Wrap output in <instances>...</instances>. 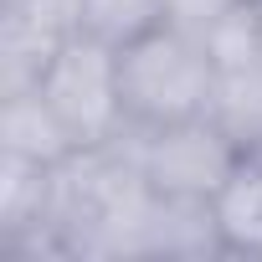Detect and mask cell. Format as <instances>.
Instances as JSON below:
<instances>
[{
  "mask_svg": "<svg viewBox=\"0 0 262 262\" xmlns=\"http://www.w3.org/2000/svg\"><path fill=\"white\" fill-rule=\"evenodd\" d=\"M118 82H123V113L134 128L185 123L206 118L216 108V62L206 41L175 21L144 31L139 41L118 47Z\"/></svg>",
  "mask_w": 262,
  "mask_h": 262,
  "instance_id": "obj_1",
  "label": "cell"
},
{
  "mask_svg": "<svg viewBox=\"0 0 262 262\" xmlns=\"http://www.w3.org/2000/svg\"><path fill=\"white\" fill-rule=\"evenodd\" d=\"M36 93L67 123V134H72L77 149L113 144L123 128H128L123 82H118V47H108V41H98L88 31H72L62 41V52L41 72Z\"/></svg>",
  "mask_w": 262,
  "mask_h": 262,
  "instance_id": "obj_2",
  "label": "cell"
},
{
  "mask_svg": "<svg viewBox=\"0 0 262 262\" xmlns=\"http://www.w3.org/2000/svg\"><path fill=\"white\" fill-rule=\"evenodd\" d=\"M123 144L139 160L155 195H180V201H211L226 185V175L236 170V160L247 155L211 113L185 118V123H160V128H134L128 123Z\"/></svg>",
  "mask_w": 262,
  "mask_h": 262,
  "instance_id": "obj_3",
  "label": "cell"
},
{
  "mask_svg": "<svg viewBox=\"0 0 262 262\" xmlns=\"http://www.w3.org/2000/svg\"><path fill=\"white\" fill-rule=\"evenodd\" d=\"M72 134L67 123L52 113V103L36 88L21 93H0V155H21L36 165H62L72 155Z\"/></svg>",
  "mask_w": 262,
  "mask_h": 262,
  "instance_id": "obj_4",
  "label": "cell"
},
{
  "mask_svg": "<svg viewBox=\"0 0 262 262\" xmlns=\"http://www.w3.org/2000/svg\"><path fill=\"white\" fill-rule=\"evenodd\" d=\"M226 257H262V149H247L211 195Z\"/></svg>",
  "mask_w": 262,
  "mask_h": 262,
  "instance_id": "obj_5",
  "label": "cell"
},
{
  "mask_svg": "<svg viewBox=\"0 0 262 262\" xmlns=\"http://www.w3.org/2000/svg\"><path fill=\"white\" fill-rule=\"evenodd\" d=\"M149 257H226L211 201L160 195L155 226H149Z\"/></svg>",
  "mask_w": 262,
  "mask_h": 262,
  "instance_id": "obj_6",
  "label": "cell"
},
{
  "mask_svg": "<svg viewBox=\"0 0 262 262\" xmlns=\"http://www.w3.org/2000/svg\"><path fill=\"white\" fill-rule=\"evenodd\" d=\"M211 118L226 128V134L242 144V149H262V57L226 72L216 82V108Z\"/></svg>",
  "mask_w": 262,
  "mask_h": 262,
  "instance_id": "obj_7",
  "label": "cell"
},
{
  "mask_svg": "<svg viewBox=\"0 0 262 262\" xmlns=\"http://www.w3.org/2000/svg\"><path fill=\"white\" fill-rule=\"evenodd\" d=\"M165 21H170V0H82V11H77V31L108 47H128Z\"/></svg>",
  "mask_w": 262,
  "mask_h": 262,
  "instance_id": "obj_8",
  "label": "cell"
},
{
  "mask_svg": "<svg viewBox=\"0 0 262 262\" xmlns=\"http://www.w3.org/2000/svg\"><path fill=\"white\" fill-rule=\"evenodd\" d=\"M77 11H82V0H0V16H21V21L62 31V36L77 31Z\"/></svg>",
  "mask_w": 262,
  "mask_h": 262,
  "instance_id": "obj_9",
  "label": "cell"
},
{
  "mask_svg": "<svg viewBox=\"0 0 262 262\" xmlns=\"http://www.w3.org/2000/svg\"><path fill=\"white\" fill-rule=\"evenodd\" d=\"M236 6H247V0H170V21L175 26H185V31H211L226 11H236Z\"/></svg>",
  "mask_w": 262,
  "mask_h": 262,
  "instance_id": "obj_10",
  "label": "cell"
}]
</instances>
